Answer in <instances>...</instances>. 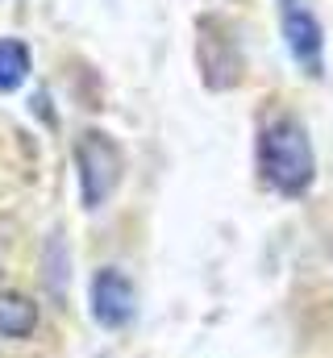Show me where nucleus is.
<instances>
[{"instance_id": "39448f33", "label": "nucleus", "mask_w": 333, "mask_h": 358, "mask_svg": "<svg viewBox=\"0 0 333 358\" xmlns=\"http://www.w3.org/2000/svg\"><path fill=\"white\" fill-rule=\"evenodd\" d=\"M87 308L100 329H125L138 317V287L121 267H100L87 287Z\"/></svg>"}, {"instance_id": "1a4fd4ad", "label": "nucleus", "mask_w": 333, "mask_h": 358, "mask_svg": "<svg viewBox=\"0 0 333 358\" xmlns=\"http://www.w3.org/2000/svg\"><path fill=\"white\" fill-rule=\"evenodd\" d=\"M275 4H279V0H275Z\"/></svg>"}, {"instance_id": "6e6552de", "label": "nucleus", "mask_w": 333, "mask_h": 358, "mask_svg": "<svg viewBox=\"0 0 333 358\" xmlns=\"http://www.w3.org/2000/svg\"><path fill=\"white\" fill-rule=\"evenodd\" d=\"M4 259H8V242H4V234H0V271H4Z\"/></svg>"}, {"instance_id": "f257e3e1", "label": "nucleus", "mask_w": 333, "mask_h": 358, "mask_svg": "<svg viewBox=\"0 0 333 358\" xmlns=\"http://www.w3.org/2000/svg\"><path fill=\"white\" fill-rule=\"evenodd\" d=\"M258 171L262 183L288 200L304 196L317 179V150L309 125L296 113H275L258 129Z\"/></svg>"}, {"instance_id": "0eeeda50", "label": "nucleus", "mask_w": 333, "mask_h": 358, "mask_svg": "<svg viewBox=\"0 0 333 358\" xmlns=\"http://www.w3.org/2000/svg\"><path fill=\"white\" fill-rule=\"evenodd\" d=\"M34 71V55L21 38H0V96L17 92Z\"/></svg>"}, {"instance_id": "423d86ee", "label": "nucleus", "mask_w": 333, "mask_h": 358, "mask_svg": "<svg viewBox=\"0 0 333 358\" xmlns=\"http://www.w3.org/2000/svg\"><path fill=\"white\" fill-rule=\"evenodd\" d=\"M38 329V304L25 292H0V338L21 342Z\"/></svg>"}, {"instance_id": "f03ea898", "label": "nucleus", "mask_w": 333, "mask_h": 358, "mask_svg": "<svg viewBox=\"0 0 333 358\" xmlns=\"http://www.w3.org/2000/svg\"><path fill=\"white\" fill-rule=\"evenodd\" d=\"M76 155V183H80V204L83 213H100L125 176V155L104 129H83L71 146Z\"/></svg>"}, {"instance_id": "20e7f679", "label": "nucleus", "mask_w": 333, "mask_h": 358, "mask_svg": "<svg viewBox=\"0 0 333 358\" xmlns=\"http://www.w3.org/2000/svg\"><path fill=\"white\" fill-rule=\"evenodd\" d=\"M200 29V42H196V55H200V76L213 92H225L242 80V46H238V29L225 21V17H200L196 21Z\"/></svg>"}, {"instance_id": "7ed1b4c3", "label": "nucleus", "mask_w": 333, "mask_h": 358, "mask_svg": "<svg viewBox=\"0 0 333 358\" xmlns=\"http://www.w3.org/2000/svg\"><path fill=\"white\" fill-rule=\"evenodd\" d=\"M279 34L309 80H325V25L309 0H279Z\"/></svg>"}]
</instances>
